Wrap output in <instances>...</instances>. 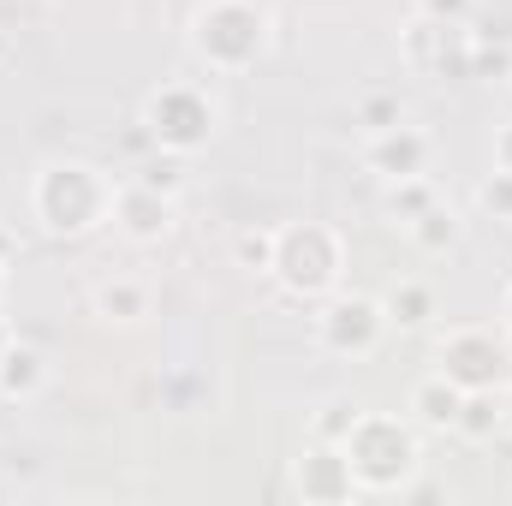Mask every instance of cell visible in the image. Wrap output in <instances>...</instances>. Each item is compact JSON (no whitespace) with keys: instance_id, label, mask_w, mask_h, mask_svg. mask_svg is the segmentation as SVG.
Returning a JSON list of instances; mask_svg holds the SVG:
<instances>
[{"instance_id":"24","label":"cell","mask_w":512,"mask_h":506,"mask_svg":"<svg viewBox=\"0 0 512 506\" xmlns=\"http://www.w3.org/2000/svg\"><path fill=\"white\" fill-rule=\"evenodd\" d=\"M137 179H143V185H155V191H173V197H179V185H185V167H179V155H167V149H161V161H149Z\"/></svg>"},{"instance_id":"23","label":"cell","mask_w":512,"mask_h":506,"mask_svg":"<svg viewBox=\"0 0 512 506\" xmlns=\"http://www.w3.org/2000/svg\"><path fill=\"white\" fill-rule=\"evenodd\" d=\"M268 256H274V227H262V233H239V268L268 274Z\"/></svg>"},{"instance_id":"31","label":"cell","mask_w":512,"mask_h":506,"mask_svg":"<svg viewBox=\"0 0 512 506\" xmlns=\"http://www.w3.org/2000/svg\"><path fill=\"white\" fill-rule=\"evenodd\" d=\"M0 60H6V36H0Z\"/></svg>"},{"instance_id":"7","label":"cell","mask_w":512,"mask_h":506,"mask_svg":"<svg viewBox=\"0 0 512 506\" xmlns=\"http://www.w3.org/2000/svg\"><path fill=\"white\" fill-rule=\"evenodd\" d=\"M471 42H477L471 24L411 12V24L399 36V60H405V72H417L429 84H471Z\"/></svg>"},{"instance_id":"14","label":"cell","mask_w":512,"mask_h":506,"mask_svg":"<svg viewBox=\"0 0 512 506\" xmlns=\"http://www.w3.org/2000/svg\"><path fill=\"white\" fill-rule=\"evenodd\" d=\"M42 387H48V358H42L36 346L12 340V352H6V364H0V399H6V405H30Z\"/></svg>"},{"instance_id":"29","label":"cell","mask_w":512,"mask_h":506,"mask_svg":"<svg viewBox=\"0 0 512 506\" xmlns=\"http://www.w3.org/2000/svg\"><path fill=\"white\" fill-rule=\"evenodd\" d=\"M501 328L512 334V280H507V292H501Z\"/></svg>"},{"instance_id":"2","label":"cell","mask_w":512,"mask_h":506,"mask_svg":"<svg viewBox=\"0 0 512 506\" xmlns=\"http://www.w3.org/2000/svg\"><path fill=\"white\" fill-rule=\"evenodd\" d=\"M191 60L215 78H239V72H256L274 48V18L268 6L256 0H203L191 12Z\"/></svg>"},{"instance_id":"12","label":"cell","mask_w":512,"mask_h":506,"mask_svg":"<svg viewBox=\"0 0 512 506\" xmlns=\"http://www.w3.org/2000/svg\"><path fill=\"white\" fill-rule=\"evenodd\" d=\"M459 405H465V387L447 381L441 370H429V376L411 387V423L423 435H453L459 429Z\"/></svg>"},{"instance_id":"6","label":"cell","mask_w":512,"mask_h":506,"mask_svg":"<svg viewBox=\"0 0 512 506\" xmlns=\"http://www.w3.org/2000/svg\"><path fill=\"white\" fill-rule=\"evenodd\" d=\"M387 334H393L387 304L370 298V292H328L310 316V340L334 364H370L387 346Z\"/></svg>"},{"instance_id":"22","label":"cell","mask_w":512,"mask_h":506,"mask_svg":"<svg viewBox=\"0 0 512 506\" xmlns=\"http://www.w3.org/2000/svg\"><path fill=\"white\" fill-rule=\"evenodd\" d=\"M477 209L489 215V221H512V173H483V185H477Z\"/></svg>"},{"instance_id":"13","label":"cell","mask_w":512,"mask_h":506,"mask_svg":"<svg viewBox=\"0 0 512 506\" xmlns=\"http://www.w3.org/2000/svg\"><path fill=\"white\" fill-rule=\"evenodd\" d=\"M149 304H155V292H149V280H137V274H102L96 286H90V310L102 316V322H143L149 316Z\"/></svg>"},{"instance_id":"27","label":"cell","mask_w":512,"mask_h":506,"mask_svg":"<svg viewBox=\"0 0 512 506\" xmlns=\"http://www.w3.org/2000/svg\"><path fill=\"white\" fill-rule=\"evenodd\" d=\"M501 435H512V381H501Z\"/></svg>"},{"instance_id":"26","label":"cell","mask_w":512,"mask_h":506,"mask_svg":"<svg viewBox=\"0 0 512 506\" xmlns=\"http://www.w3.org/2000/svg\"><path fill=\"white\" fill-rule=\"evenodd\" d=\"M489 167H495V173H512V120L495 131V143H489Z\"/></svg>"},{"instance_id":"17","label":"cell","mask_w":512,"mask_h":506,"mask_svg":"<svg viewBox=\"0 0 512 506\" xmlns=\"http://www.w3.org/2000/svg\"><path fill=\"white\" fill-rule=\"evenodd\" d=\"M429 203H441V191H435V179L429 173H417V179H393V185H382V209L393 227H411Z\"/></svg>"},{"instance_id":"11","label":"cell","mask_w":512,"mask_h":506,"mask_svg":"<svg viewBox=\"0 0 512 506\" xmlns=\"http://www.w3.org/2000/svg\"><path fill=\"white\" fill-rule=\"evenodd\" d=\"M429 155H435V137H429L423 126H411V120H399V126L370 131V137H364V167H370L382 185L429 173Z\"/></svg>"},{"instance_id":"18","label":"cell","mask_w":512,"mask_h":506,"mask_svg":"<svg viewBox=\"0 0 512 506\" xmlns=\"http://www.w3.org/2000/svg\"><path fill=\"white\" fill-rule=\"evenodd\" d=\"M501 429V387H477V393H465V405H459V429L453 435H465V441H489Z\"/></svg>"},{"instance_id":"19","label":"cell","mask_w":512,"mask_h":506,"mask_svg":"<svg viewBox=\"0 0 512 506\" xmlns=\"http://www.w3.org/2000/svg\"><path fill=\"white\" fill-rule=\"evenodd\" d=\"M471 84H512V36L471 42Z\"/></svg>"},{"instance_id":"21","label":"cell","mask_w":512,"mask_h":506,"mask_svg":"<svg viewBox=\"0 0 512 506\" xmlns=\"http://www.w3.org/2000/svg\"><path fill=\"white\" fill-rule=\"evenodd\" d=\"M358 411H364V405H352V399H328V405L316 411V423H310V441H334V447H340V441L352 435Z\"/></svg>"},{"instance_id":"8","label":"cell","mask_w":512,"mask_h":506,"mask_svg":"<svg viewBox=\"0 0 512 506\" xmlns=\"http://www.w3.org/2000/svg\"><path fill=\"white\" fill-rule=\"evenodd\" d=\"M507 340L495 334V328H483V322H459V328H447L441 340H435V370L447 381H459L465 393H477V387H501L507 381Z\"/></svg>"},{"instance_id":"1","label":"cell","mask_w":512,"mask_h":506,"mask_svg":"<svg viewBox=\"0 0 512 506\" xmlns=\"http://www.w3.org/2000/svg\"><path fill=\"white\" fill-rule=\"evenodd\" d=\"M114 197H120V179L96 161H48L36 167L30 179V221L48 233V239H90L102 227H114Z\"/></svg>"},{"instance_id":"15","label":"cell","mask_w":512,"mask_h":506,"mask_svg":"<svg viewBox=\"0 0 512 506\" xmlns=\"http://www.w3.org/2000/svg\"><path fill=\"white\" fill-rule=\"evenodd\" d=\"M405 239H411L423 256H447L459 239H465V221H459V209L441 197V203H429V209H423V215L405 227Z\"/></svg>"},{"instance_id":"30","label":"cell","mask_w":512,"mask_h":506,"mask_svg":"<svg viewBox=\"0 0 512 506\" xmlns=\"http://www.w3.org/2000/svg\"><path fill=\"white\" fill-rule=\"evenodd\" d=\"M0 292H6V262H0Z\"/></svg>"},{"instance_id":"20","label":"cell","mask_w":512,"mask_h":506,"mask_svg":"<svg viewBox=\"0 0 512 506\" xmlns=\"http://www.w3.org/2000/svg\"><path fill=\"white\" fill-rule=\"evenodd\" d=\"M399 120H405V108H399V96H393V90H364V96L352 102V126L364 131V137H370V131L399 126Z\"/></svg>"},{"instance_id":"10","label":"cell","mask_w":512,"mask_h":506,"mask_svg":"<svg viewBox=\"0 0 512 506\" xmlns=\"http://www.w3.org/2000/svg\"><path fill=\"white\" fill-rule=\"evenodd\" d=\"M173 221H179V197L173 191H155V185H143V179H126L120 185V197H114V227H120V239L131 245H161L167 233H173Z\"/></svg>"},{"instance_id":"3","label":"cell","mask_w":512,"mask_h":506,"mask_svg":"<svg viewBox=\"0 0 512 506\" xmlns=\"http://www.w3.org/2000/svg\"><path fill=\"white\" fill-rule=\"evenodd\" d=\"M340 453L352 459V477L364 495H399L423 471V429L411 417H393V411H358Z\"/></svg>"},{"instance_id":"16","label":"cell","mask_w":512,"mask_h":506,"mask_svg":"<svg viewBox=\"0 0 512 506\" xmlns=\"http://www.w3.org/2000/svg\"><path fill=\"white\" fill-rule=\"evenodd\" d=\"M382 304H387V322H393L399 334H417V328H429V322H435V310H441L429 280H399Z\"/></svg>"},{"instance_id":"4","label":"cell","mask_w":512,"mask_h":506,"mask_svg":"<svg viewBox=\"0 0 512 506\" xmlns=\"http://www.w3.org/2000/svg\"><path fill=\"white\" fill-rule=\"evenodd\" d=\"M346 274V239L322 221H286L274 227V256H268V280L298 298V304H322Z\"/></svg>"},{"instance_id":"9","label":"cell","mask_w":512,"mask_h":506,"mask_svg":"<svg viewBox=\"0 0 512 506\" xmlns=\"http://www.w3.org/2000/svg\"><path fill=\"white\" fill-rule=\"evenodd\" d=\"M292 489H298V501H310V506H346L364 495L358 477H352V459L334 441H310L292 459Z\"/></svg>"},{"instance_id":"28","label":"cell","mask_w":512,"mask_h":506,"mask_svg":"<svg viewBox=\"0 0 512 506\" xmlns=\"http://www.w3.org/2000/svg\"><path fill=\"white\" fill-rule=\"evenodd\" d=\"M12 340H18V334H12V322L0 316V364H6V352H12Z\"/></svg>"},{"instance_id":"25","label":"cell","mask_w":512,"mask_h":506,"mask_svg":"<svg viewBox=\"0 0 512 506\" xmlns=\"http://www.w3.org/2000/svg\"><path fill=\"white\" fill-rule=\"evenodd\" d=\"M411 12H423V18H447V24H471L477 0H411Z\"/></svg>"},{"instance_id":"5","label":"cell","mask_w":512,"mask_h":506,"mask_svg":"<svg viewBox=\"0 0 512 506\" xmlns=\"http://www.w3.org/2000/svg\"><path fill=\"white\" fill-rule=\"evenodd\" d=\"M137 126H143V137H149L155 149L191 161V155H203V149L221 137V102H215L197 78H173V84L149 90Z\"/></svg>"}]
</instances>
